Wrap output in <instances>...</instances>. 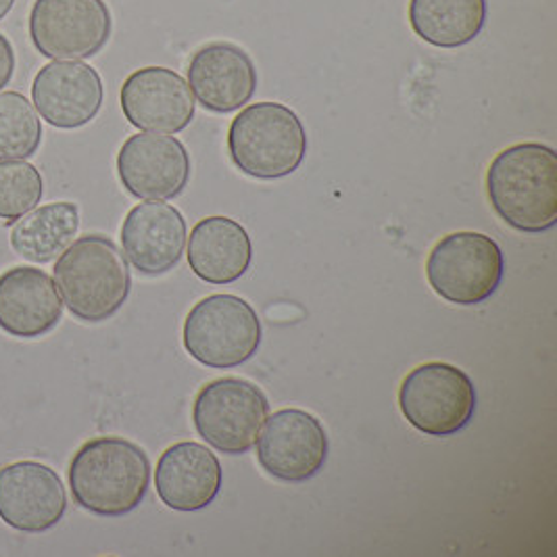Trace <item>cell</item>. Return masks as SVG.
<instances>
[{"label": "cell", "mask_w": 557, "mask_h": 557, "mask_svg": "<svg viewBox=\"0 0 557 557\" xmlns=\"http://www.w3.org/2000/svg\"><path fill=\"white\" fill-rule=\"evenodd\" d=\"M77 506L101 518L134 511L151 486V461L143 447L122 436H99L77 449L67 470Z\"/></svg>", "instance_id": "cell-1"}, {"label": "cell", "mask_w": 557, "mask_h": 557, "mask_svg": "<svg viewBox=\"0 0 557 557\" xmlns=\"http://www.w3.org/2000/svg\"><path fill=\"white\" fill-rule=\"evenodd\" d=\"M486 195L509 228L541 234L557 222V154L541 143L511 145L486 170Z\"/></svg>", "instance_id": "cell-2"}, {"label": "cell", "mask_w": 557, "mask_h": 557, "mask_svg": "<svg viewBox=\"0 0 557 557\" xmlns=\"http://www.w3.org/2000/svg\"><path fill=\"white\" fill-rule=\"evenodd\" d=\"M54 286L76 320L99 324L124 307L132 276L126 257L111 238L86 234L59 255Z\"/></svg>", "instance_id": "cell-3"}, {"label": "cell", "mask_w": 557, "mask_h": 557, "mask_svg": "<svg viewBox=\"0 0 557 557\" xmlns=\"http://www.w3.org/2000/svg\"><path fill=\"white\" fill-rule=\"evenodd\" d=\"M232 163L255 180L295 174L307 154V132L299 115L282 102H253L230 124Z\"/></svg>", "instance_id": "cell-4"}, {"label": "cell", "mask_w": 557, "mask_h": 557, "mask_svg": "<svg viewBox=\"0 0 557 557\" xmlns=\"http://www.w3.org/2000/svg\"><path fill=\"white\" fill-rule=\"evenodd\" d=\"M263 338L261 320L236 295H209L190 309L184 322V349L213 370H230L249 361Z\"/></svg>", "instance_id": "cell-5"}, {"label": "cell", "mask_w": 557, "mask_h": 557, "mask_svg": "<svg viewBox=\"0 0 557 557\" xmlns=\"http://www.w3.org/2000/svg\"><path fill=\"white\" fill-rule=\"evenodd\" d=\"M506 272L502 247L481 232L443 236L426 261L432 290L449 304L479 305L495 295Z\"/></svg>", "instance_id": "cell-6"}, {"label": "cell", "mask_w": 557, "mask_h": 557, "mask_svg": "<svg viewBox=\"0 0 557 557\" xmlns=\"http://www.w3.org/2000/svg\"><path fill=\"white\" fill-rule=\"evenodd\" d=\"M399 407L416 431L429 436H454L476 411V386L451 363L429 361L413 368L399 388Z\"/></svg>", "instance_id": "cell-7"}, {"label": "cell", "mask_w": 557, "mask_h": 557, "mask_svg": "<svg viewBox=\"0 0 557 557\" xmlns=\"http://www.w3.org/2000/svg\"><path fill=\"white\" fill-rule=\"evenodd\" d=\"M270 416L263 391L243 379H220L203 386L193 406V422L199 436L226 456H243Z\"/></svg>", "instance_id": "cell-8"}, {"label": "cell", "mask_w": 557, "mask_h": 557, "mask_svg": "<svg viewBox=\"0 0 557 557\" xmlns=\"http://www.w3.org/2000/svg\"><path fill=\"white\" fill-rule=\"evenodd\" d=\"M113 29L104 0H36L29 11L34 49L54 61L90 59L107 47Z\"/></svg>", "instance_id": "cell-9"}, {"label": "cell", "mask_w": 557, "mask_h": 557, "mask_svg": "<svg viewBox=\"0 0 557 557\" xmlns=\"http://www.w3.org/2000/svg\"><path fill=\"white\" fill-rule=\"evenodd\" d=\"M255 443L261 468L282 482L309 481L329 459V434L322 422L295 407L270 416Z\"/></svg>", "instance_id": "cell-10"}, {"label": "cell", "mask_w": 557, "mask_h": 557, "mask_svg": "<svg viewBox=\"0 0 557 557\" xmlns=\"http://www.w3.org/2000/svg\"><path fill=\"white\" fill-rule=\"evenodd\" d=\"M117 176L134 199L172 201L188 186L190 154L174 136L140 132L117 152Z\"/></svg>", "instance_id": "cell-11"}, {"label": "cell", "mask_w": 557, "mask_h": 557, "mask_svg": "<svg viewBox=\"0 0 557 557\" xmlns=\"http://www.w3.org/2000/svg\"><path fill=\"white\" fill-rule=\"evenodd\" d=\"M67 511V493L59 474L38 461L0 468V520L13 531L40 534L57 527Z\"/></svg>", "instance_id": "cell-12"}, {"label": "cell", "mask_w": 557, "mask_h": 557, "mask_svg": "<svg viewBox=\"0 0 557 557\" xmlns=\"http://www.w3.org/2000/svg\"><path fill=\"white\" fill-rule=\"evenodd\" d=\"M104 101V86L95 67L84 61H52L32 84V102L40 117L57 129L90 124Z\"/></svg>", "instance_id": "cell-13"}, {"label": "cell", "mask_w": 557, "mask_h": 557, "mask_svg": "<svg viewBox=\"0 0 557 557\" xmlns=\"http://www.w3.org/2000/svg\"><path fill=\"white\" fill-rule=\"evenodd\" d=\"M127 122L154 134H177L195 117V97L184 77L168 67H143L129 74L120 92Z\"/></svg>", "instance_id": "cell-14"}, {"label": "cell", "mask_w": 557, "mask_h": 557, "mask_svg": "<svg viewBox=\"0 0 557 557\" xmlns=\"http://www.w3.org/2000/svg\"><path fill=\"white\" fill-rule=\"evenodd\" d=\"M197 102L211 113H234L253 99L257 67L249 52L232 42H209L193 54L186 70Z\"/></svg>", "instance_id": "cell-15"}, {"label": "cell", "mask_w": 557, "mask_h": 557, "mask_svg": "<svg viewBox=\"0 0 557 557\" xmlns=\"http://www.w3.org/2000/svg\"><path fill=\"white\" fill-rule=\"evenodd\" d=\"M127 261L145 276H163L180 263L186 247V222L174 205H136L122 226Z\"/></svg>", "instance_id": "cell-16"}, {"label": "cell", "mask_w": 557, "mask_h": 557, "mask_svg": "<svg viewBox=\"0 0 557 557\" xmlns=\"http://www.w3.org/2000/svg\"><path fill=\"white\" fill-rule=\"evenodd\" d=\"M224 470L205 445L182 441L168 447L154 470L159 499L176 511H199L215 502L222 491Z\"/></svg>", "instance_id": "cell-17"}, {"label": "cell", "mask_w": 557, "mask_h": 557, "mask_svg": "<svg viewBox=\"0 0 557 557\" xmlns=\"http://www.w3.org/2000/svg\"><path fill=\"white\" fill-rule=\"evenodd\" d=\"M63 301L54 280L32 265L0 274V330L15 338H40L57 329Z\"/></svg>", "instance_id": "cell-18"}, {"label": "cell", "mask_w": 557, "mask_h": 557, "mask_svg": "<svg viewBox=\"0 0 557 557\" xmlns=\"http://www.w3.org/2000/svg\"><path fill=\"white\" fill-rule=\"evenodd\" d=\"M188 265L209 284L243 278L253 261V243L245 226L226 215H211L190 230Z\"/></svg>", "instance_id": "cell-19"}, {"label": "cell", "mask_w": 557, "mask_h": 557, "mask_svg": "<svg viewBox=\"0 0 557 557\" xmlns=\"http://www.w3.org/2000/svg\"><path fill=\"white\" fill-rule=\"evenodd\" d=\"M486 0H409V26L436 49L474 42L486 26Z\"/></svg>", "instance_id": "cell-20"}, {"label": "cell", "mask_w": 557, "mask_h": 557, "mask_svg": "<svg viewBox=\"0 0 557 557\" xmlns=\"http://www.w3.org/2000/svg\"><path fill=\"white\" fill-rule=\"evenodd\" d=\"M79 230V209L76 203L34 207L11 230L13 251L32 263H51L63 253Z\"/></svg>", "instance_id": "cell-21"}, {"label": "cell", "mask_w": 557, "mask_h": 557, "mask_svg": "<svg viewBox=\"0 0 557 557\" xmlns=\"http://www.w3.org/2000/svg\"><path fill=\"white\" fill-rule=\"evenodd\" d=\"M40 143L42 126L34 104L20 92H0V161L27 159Z\"/></svg>", "instance_id": "cell-22"}, {"label": "cell", "mask_w": 557, "mask_h": 557, "mask_svg": "<svg viewBox=\"0 0 557 557\" xmlns=\"http://www.w3.org/2000/svg\"><path fill=\"white\" fill-rule=\"evenodd\" d=\"M45 193L40 172L24 159L0 161V220L17 222L34 207Z\"/></svg>", "instance_id": "cell-23"}, {"label": "cell", "mask_w": 557, "mask_h": 557, "mask_svg": "<svg viewBox=\"0 0 557 557\" xmlns=\"http://www.w3.org/2000/svg\"><path fill=\"white\" fill-rule=\"evenodd\" d=\"M15 74V51L4 34H0V90L11 82Z\"/></svg>", "instance_id": "cell-24"}, {"label": "cell", "mask_w": 557, "mask_h": 557, "mask_svg": "<svg viewBox=\"0 0 557 557\" xmlns=\"http://www.w3.org/2000/svg\"><path fill=\"white\" fill-rule=\"evenodd\" d=\"M13 4H15V0H0V22L9 15V11L13 9Z\"/></svg>", "instance_id": "cell-25"}]
</instances>
